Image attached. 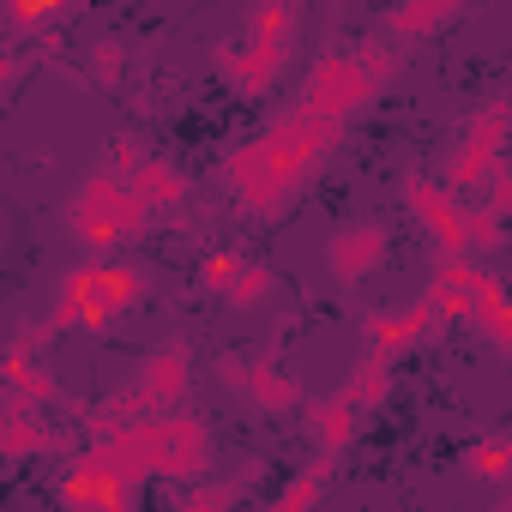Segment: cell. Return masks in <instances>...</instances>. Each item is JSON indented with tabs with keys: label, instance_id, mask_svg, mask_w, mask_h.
I'll use <instances>...</instances> for the list:
<instances>
[{
	"label": "cell",
	"instance_id": "12",
	"mask_svg": "<svg viewBox=\"0 0 512 512\" xmlns=\"http://www.w3.org/2000/svg\"><path fill=\"white\" fill-rule=\"evenodd\" d=\"M163 410H175L181 398H187V386H193V356H187V344H163V350H151L145 362H139V374H133Z\"/></svg>",
	"mask_w": 512,
	"mask_h": 512
},
{
	"label": "cell",
	"instance_id": "6",
	"mask_svg": "<svg viewBox=\"0 0 512 512\" xmlns=\"http://www.w3.org/2000/svg\"><path fill=\"white\" fill-rule=\"evenodd\" d=\"M404 205H410L416 223L434 235L440 266H452V260H464V253H470V223H464L470 205H458V193H452L446 181H410V187H404Z\"/></svg>",
	"mask_w": 512,
	"mask_h": 512
},
{
	"label": "cell",
	"instance_id": "2",
	"mask_svg": "<svg viewBox=\"0 0 512 512\" xmlns=\"http://www.w3.org/2000/svg\"><path fill=\"white\" fill-rule=\"evenodd\" d=\"M85 452H97L103 464H115L133 488H139V482H181V488H199V476H205V464H211V428H205V416H193V410H163V416H151V422L121 428V434L103 440V446H85Z\"/></svg>",
	"mask_w": 512,
	"mask_h": 512
},
{
	"label": "cell",
	"instance_id": "9",
	"mask_svg": "<svg viewBox=\"0 0 512 512\" xmlns=\"http://www.w3.org/2000/svg\"><path fill=\"white\" fill-rule=\"evenodd\" d=\"M61 506L67 512H133V482L115 464H103L97 452H85L61 476Z\"/></svg>",
	"mask_w": 512,
	"mask_h": 512
},
{
	"label": "cell",
	"instance_id": "29",
	"mask_svg": "<svg viewBox=\"0 0 512 512\" xmlns=\"http://www.w3.org/2000/svg\"><path fill=\"white\" fill-rule=\"evenodd\" d=\"M61 7H55V0H37V7H7V25L13 31H31V25H49Z\"/></svg>",
	"mask_w": 512,
	"mask_h": 512
},
{
	"label": "cell",
	"instance_id": "8",
	"mask_svg": "<svg viewBox=\"0 0 512 512\" xmlns=\"http://www.w3.org/2000/svg\"><path fill=\"white\" fill-rule=\"evenodd\" d=\"M223 380H229V392L241 398V404H253V410H266V416H290L296 404H302V380L284 368V362H272V356H253V362H223Z\"/></svg>",
	"mask_w": 512,
	"mask_h": 512
},
{
	"label": "cell",
	"instance_id": "30",
	"mask_svg": "<svg viewBox=\"0 0 512 512\" xmlns=\"http://www.w3.org/2000/svg\"><path fill=\"white\" fill-rule=\"evenodd\" d=\"M181 512H229V506H223V494H211V488H181Z\"/></svg>",
	"mask_w": 512,
	"mask_h": 512
},
{
	"label": "cell",
	"instance_id": "7",
	"mask_svg": "<svg viewBox=\"0 0 512 512\" xmlns=\"http://www.w3.org/2000/svg\"><path fill=\"white\" fill-rule=\"evenodd\" d=\"M284 67H290V37H253V31H241L235 43L217 49V73H223L241 97L272 91V79H278Z\"/></svg>",
	"mask_w": 512,
	"mask_h": 512
},
{
	"label": "cell",
	"instance_id": "23",
	"mask_svg": "<svg viewBox=\"0 0 512 512\" xmlns=\"http://www.w3.org/2000/svg\"><path fill=\"white\" fill-rule=\"evenodd\" d=\"M241 31H253V37H296V7L290 0H266V7H253V19Z\"/></svg>",
	"mask_w": 512,
	"mask_h": 512
},
{
	"label": "cell",
	"instance_id": "28",
	"mask_svg": "<svg viewBox=\"0 0 512 512\" xmlns=\"http://www.w3.org/2000/svg\"><path fill=\"white\" fill-rule=\"evenodd\" d=\"M91 79H103V85L121 79V43H97L91 49Z\"/></svg>",
	"mask_w": 512,
	"mask_h": 512
},
{
	"label": "cell",
	"instance_id": "11",
	"mask_svg": "<svg viewBox=\"0 0 512 512\" xmlns=\"http://www.w3.org/2000/svg\"><path fill=\"white\" fill-rule=\"evenodd\" d=\"M386 229L380 223H350V229H338L332 241H326V266L344 278V284H362L380 260H386Z\"/></svg>",
	"mask_w": 512,
	"mask_h": 512
},
{
	"label": "cell",
	"instance_id": "10",
	"mask_svg": "<svg viewBox=\"0 0 512 512\" xmlns=\"http://www.w3.org/2000/svg\"><path fill=\"white\" fill-rule=\"evenodd\" d=\"M434 326H440V314H434V302L422 296V302H410V308H398V314H368L362 338H368V356H374V362H398V356L416 350Z\"/></svg>",
	"mask_w": 512,
	"mask_h": 512
},
{
	"label": "cell",
	"instance_id": "5",
	"mask_svg": "<svg viewBox=\"0 0 512 512\" xmlns=\"http://www.w3.org/2000/svg\"><path fill=\"white\" fill-rule=\"evenodd\" d=\"M145 223H151V205L133 193V181H115L109 169L85 175L79 193H73V205H67V229H73V241L91 247V253H115V247L133 241Z\"/></svg>",
	"mask_w": 512,
	"mask_h": 512
},
{
	"label": "cell",
	"instance_id": "21",
	"mask_svg": "<svg viewBox=\"0 0 512 512\" xmlns=\"http://www.w3.org/2000/svg\"><path fill=\"white\" fill-rule=\"evenodd\" d=\"M464 470L482 482H506L512 476V440H470L464 446Z\"/></svg>",
	"mask_w": 512,
	"mask_h": 512
},
{
	"label": "cell",
	"instance_id": "27",
	"mask_svg": "<svg viewBox=\"0 0 512 512\" xmlns=\"http://www.w3.org/2000/svg\"><path fill=\"white\" fill-rule=\"evenodd\" d=\"M482 205H488L494 217H512V157H500V169H494V181L482 187Z\"/></svg>",
	"mask_w": 512,
	"mask_h": 512
},
{
	"label": "cell",
	"instance_id": "14",
	"mask_svg": "<svg viewBox=\"0 0 512 512\" xmlns=\"http://www.w3.org/2000/svg\"><path fill=\"white\" fill-rule=\"evenodd\" d=\"M356 428H362V410H356L344 392H332V398H320V404L308 410V434H314V446L332 452V458L356 440Z\"/></svg>",
	"mask_w": 512,
	"mask_h": 512
},
{
	"label": "cell",
	"instance_id": "31",
	"mask_svg": "<svg viewBox=\"0 0 512 512\" xmlns=\"http://www.w3.org/2000/svg\"><path fill=\"white\" fill-rule=\"evenodd\" d=\"M506 512H512V494H506Z\"/></svg>",
	"mask_w": 512,
	"mask_h": 512
},
{
	"label": "cell",
	"instance_id": "25",
	"mask_svg": "<svg viewBox=\"0 0 512 512\" xmlns=\"http://www.w3.org/2000/svg\"><path fill=\"white\" fill-rule=\"evenodd\" d=\"M464 223H470V247H500L506 241V217H494L488 205H470Z\"/></svg>",
	"mask_w": 512,
	"mask_h": 512
},
{
	"label": "cell",
	"instance_id": "4",
	"mask_svg": "<svg viewBox=\"0 0 512 512\" xmlns=\"http://www.w3.org/2000/svg\"><path fill=\"white\" fill-rule=\"evenodd\" d=\"M145 296V272L127 266V260H85L61 278V296H55V314H49V332H73V326H91L103 332L115 314H127L133 302Z\"/></svg>",
	"mask_w": 512,
	"mask_h": 512
},
{
	"label": "cell",
	"instance_id": "1",
	"mask_svg": "<svg viewBox=\"0 0 512 512\" xmlns=\"http://www.w3.org/2000/svg\"><path fill=\"white\" fill-rule=\"evenodd\" d=\"M332 145H338V127L308 121V115L290 109L284 121H272L266 133H253L247 145L229 151L223 181H229L235 205H247V211H278V205H290L302 193V181L326 163Z\"/></svg>",
	"mask_w": 512,
	"mask_h": 512
},
{
	"label": "cell",
	"instance_id": "22",
	"mask_svg": "<svg viewBox=\"0 0 512 512\" xmlns=\"http://www.w3.org/2000/svg\"><path fill=\"white\" fill-rule=\"evenodd\" d=\"M272 290H278V278H272L266 266H253V260H247V266H241V278L229 284V296H223V302H229V308H260Z\"/></svg>",
	"mask_w": 512,
	"mask_h": 512
},
{
	"label": "cell",
	"instance_id": "24",
	"mask_svg": "<svg viewBox=\"0 0 512 512\" xmlns=\"http://www.w3.org/2000/svg\"><path fill=\"white\" fill-rule=\"evenodd\" d=\"M241 266H247V260H241L235 247H217V253H205V266H199V284H205V290H217V296H229V284L241 278Z\"/></svg>",
	"mask_w": 512,
	"mask_h": 512
},
{
	"label": "cell",
	"instance_id": "18",
	"mask_svg": "<svg viewBox=\"0 0 512 512\" xmlns=\"http://www.w3.org/2000/svg\"><path fill=\"white\" fill-rule=\"evenodd\" d=\"M338 392H344L356 410H374V404H386V392H392V362H374V356H362Z\"/></svg>",
	"mask_w": 512,
	"mask_h": 512
},
{
	"label": "cell",
	"instance_id": "20",
	"mask_svg": "<svg viewBox=\"0 0 512 512\" xmlns=\"http://www.w3.org/2000/svg\"><path fill=\"white\" fill-rule=\"evenodd\" d=\"M332 464H338V458H332V452H320L308 470H296V476H290V488H284V500H278V512H314V500H320V482L332 476Z\"/></svg>",
	"mask_w": 512,
	"mask_h": 512
},
{
	"label": "cell",
	"instance_id": "15",
	"mask_svg": "<svg viewBox=\"0 0 512 512\" xmlns=\"http://www.w3.org/2000/svg\"><path fill=\"white\" fill-rule=\"evenodd\" d=\"M452 19H458V0H410V7H392L386 13V37L392 43H416V37L452 25Z\"/></svg>",
	"mask_w": 512,
	"mask_h": 512
},
{
	"label": "cell",
	"instance_id": "26",
	"mask_svg": "<svg viewBox=\"0 0 512 512\" xmlns=\"http://www.w3.org/2000/svg\"><path fill=\"white\" fill-rule=\"evenodd\" d=\"M145 163H151V157H145L133 139H109V175H115V181H133Z\"/></svg>",
	"mask_w": 512,
	"mask_h": 512
},
{
	"label": "cell",
	"instance_id": "13",
	"mask_svg": "<svg viewBox=\"0 0 512 512\" xmlns=\"http://www.w3.org/2000/svg\"><path fill=\"white\" fill-rule=\"evenodd\" d=\"M49 440H55V434H49V422H43L25 398H13V392H7V410H0V452L19 464V458H31V452H49Z\"/></svg>",
	"mask_w": 512,
	"mask_h": 512
},
{
	"label": "cell",
	"instance_id": "17",
	"mask_svg": "<svg viewBox=\"0 0 512 512\" xmlns=\"http://www.w3.org/2000/svg\"><path fill=\"white\" fill-rule=\"evenodd\" d=\"M133 193H139L151 211H163V205H181V199H187V181H181V169H175V163L151 157V163L133 175Z\"/></svg>",
	"mask_w": 512,
	"mask_h": 512
},
{
	"label": "cell",
	"instance_id": "16",
	"mask_svg": "<svg viewBox=\"0 0 512 512\" xmlns=\"http://www.w3.org/2000/svg\"><path fill=\"white\" fill-rule=\"evenodd\" d=\"M470 326H482V338L494 344V350H512V296L500 290V278H488L482 290H476V320Z\"/></svg>",
	"mask_w": 512,
	"mask_h": 512
},
{
	"label": "cell",
	"instance_id": "19",
	"mask_svg": "<svg viewBox=\"0 0 512 512\" xmlns=\"http://www.w3.org/2000/svg\"><path fill=\"white\" fill-rule=\"evenodd\" d=\"M506 133H512V103H506V97H488V103L470 115V127H464V139L482 145V151H494V157L506 151Z\"/></svg>",
	"mask_w": 512,
	"mask_h": 512
},
{
	"label": "cell",
	"instance_id": "3",
	"mask_svg": "<svg viewBox=\"0 0 512 512\" xmlns=\"http://www.w3.org/2000/svg\"><path fill=\"white\" fill-rule=\"evenodd\" d=\"M398 73V49L386 43H362V49H344V55H320L302 79V103L296 115L308 121H326V127H344L356 109H368Z\"/></svg>",
	"mask_w": 512,
	"mask_h": 512
}]
</instances>
